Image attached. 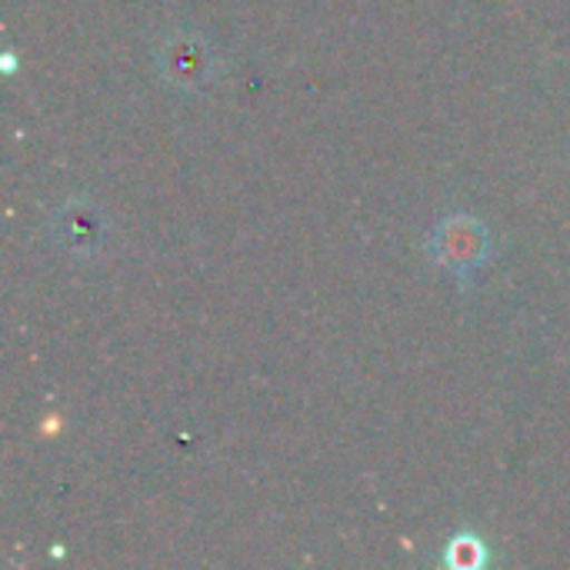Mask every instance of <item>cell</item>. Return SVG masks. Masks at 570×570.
<instances>
[{"mask_svg": "<svg viewBox=\"0 0 570 570\" xmlns=\"http://www.w3.org/2000/svg\"><path fill=\"white\" fill-rule=\"evenodd\" d=\"M157 70L174 90H207L217 80V50L194 30H170L157 43Z\"/></svg>", "mask_w": 570, "mask_h": 570, "instance_id": "obj_1", "label": "cell"}, {"mask_svg": "<svg viewBox=\"0 0 570 570\" xmlns=\"http://www.w3.org/2000/svg\"><path fill=\"white\" fill-rule=\"evenodd\" d=\"M428 254L451 274L471 277L491 257V234L478 217L454 214L441 220L428 240Z\"/></svg>", "mask_w": 570, "mask_h": 570, "instance_id": "obj_2", "label": "cell"}, {"mask_svg": "<svg viewBox=\"0 0 570 570\" xmlns=\"http://www.w3.org/2000/svg\"><path fill=\"white\" fill-rule=\"evenodd\" d=\"M50 234L53 240L70 254V257H97L107 247L110 237V224L100 214V207H94L90 200H67L63 207H57L53 220H50Z\"/></svg>", "mask_w": 570, "mask_h": 570, "instance_id": "obj_3", "label": "cell"}, {"mask_svg": "<svg viewBox=\"0 0 570 570\" xmlns=\"http://www.w3.org/2000/svg\"><path fill=\"white\" fill-rule=\"evenodd\" d=\"M488 561H491V551H488L484 538H478L471 531L454 534L444 548V564L454 570H481L488 568Z\"/></svg>", "mask_w": 570, "mask_h": 570, "instance_id": "obj_4", "label": "cell"}, {"mask_svg": "<svg viewBox=\"0 0 570 570\" xmlns=\"http://www.w3.org/2000/svg\"><path fill=\"white\" fill-rule=\"evenodd\" d=\"M13 67H17V63H13V53H7V57H3V70H13Z\"/></svg>", "mask_w": 570, "mask_h": 570, "instance_id": "obj_5", "label": "cell"}]
</instances>
